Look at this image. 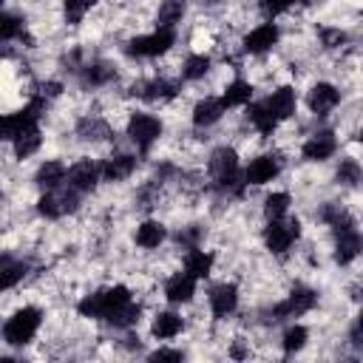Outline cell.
<instances>
[{"instance_id":"6da1fadb","label":"cell","mask_w":363,"mask_h":363,"mask_svg":"<svg viewBox=\"0 0 363 363\" xmlns=\"http://www.w3.org/2000/svg\"><path fill=\"white\" fill-rule=\"evenodd\" d=\"M125 301H130L128 286H108V289H99V292L82 298L77 309H79V315H85V318H108V315H111L116 306H122Z\"/></svg>"},{"instance_id":"7a4b0ae2","label":"cell","mask_w":363,"mask_h":363,"mask_svg":"<svg viewBox=\"0 0 363 363\" xmlns=\"http://www.w3.org/2000/svg\"><path fill=\"white\" fill-rule=\"evenodd\" d=\"M210 173H213V179L218 182V187L221 190H241V173H238V156H235V150L233 147H218V150H213V156H210Z\"/></svg>"},{"instance_id":"3957f363","label":"cell","mask_w":363,"mask_h":363,"mask_svg":"<svg viewBox=\"0 0 363 363\" xmlns=\"http://www.w3.org/2000/svg\"><path fill=\"white\" fill-rule=\"evenodd\" d=\"M40 320H43V312L34 309V306H26V309L14 312V315L6 320V326H3V337H6V343H11V346H23V343H28V340L34 337V332L40 329Z\"/></svg>"},{"instance_id":"277c9868","label":"cell","mask_w":363,"mask_h":363,"mask_svg":"<svg viewBox=\"0 0 363 363\" xmlns=\"http://www.w3.org/2000/svg\"><path fill=\"white\" fill-rule=\"evenodd\" d=\"M77 204H79V190H74L71 184L68 187H54V190H45V196L40 199V204H37V210H40V216H45V218H60V216H65V213H74L77 210Z\"/></svg>"},{"instance_id":"5b68a950","label":"cell","mask_w":363,"mask_h":363,"mask_svg":"<svg viewBox=\"0 0 363 363\" xmlns=\"http://www.w3.org/2000/svg\"><path fill=\"white\" fill-rule=\"evenodd\" d=\"M301 224L298 218H269L267 230H264V241L272 252H286L292 247V241L298 238Z\"/></svg>"},{"instance_id":"8992f818","label":"cell","mask_w":363,"mask_h":363,"mask_svg":"<svg viewBox=\"0 0 363 363\" xmlns=\"http://www.w3.org/2000/svg\"><path fill=\"white\" fill-rule=\"evenodd\" d=\"M128 136L133 139V145L142 153H147L150 145L162 136V122L156 116H150V113H133L130 122H128Z\"/></svg>"},{"instance_id":"52a82bcc","label":"cell","mask_w":363,"mask_h":363,"mask_svg":"<svg viewBox=\"0 0 363 363\" xmlns=\"http://www.w3.org/2000/svg\"><path fill=\"white\" fill-rule=\"evenodd\" d=\"M40 111H43V99L37 96V99H31L23 111L9 113V116H0V139H14V136H17V133H23L26 128L37 125Z\"/></svg>"},{"instance_id":"ba28073f","label":"cell","mask_w":363,"mask_h":363,"mask_svg":"<svg viewBox=\"0 0 363 363\" xmlns=\"http://www.w3.org/2000/svg\"><path fill=\"white\" fill-rule=\"evenodd\" d=\"M173 40H176L173 28H156L153 34L133 37V40L128 43V51L136 54V57H159V54H164V51L173 45Z\"/></svg>"},{"instance_id":"9c48e42d","label":"cell","mask_w":363,"mask_h":363,"mask_svg":"<svg viewBox=\"0 0 363 363\" xmlns=\"http://www.w3.org/2000/svg\"><path fill=\"white\" fill-rule=\"evenodd\" d=\"M315 306V292L306 289V286H298L292 289V295L286 301H281L278 306L269 309V320H286V318H298L303 312H309Z\"/></svg>"},{"instance_id":"30bf717a","label":"cell","mask_w":363,"mask_h":363,"mask_svg":"<svg viewBox=\"0 0 363 363\" xmlns=\"http://www.w3.org/2000/svg\"><path fill=\"white\" fill-rule=\"evenodd\" d=\"M337 102H340V94H337V88L329 85V82H318V85H312V91H309V96H306L309 111L318 113V116L329 113Z\"/></svg>"},{"instance_id":"8fae6325","label":"cell","mask_w":363,"mask_h":363,"mask_svg":"<svg viewBox=\"0 0 363 363\" xmlns=\"http://www.w3.org/2000/svg\"><path fill=\"white\" fill-rule=\"evenodd\" d=\"M337 150V139H335V133H329V130H320V133H315V136H309L306 142H303V159H309V162H323V159H329L332 153Z\"/></svg>"},{"instance_id":"7c38bea8","label":"cell","mask_w":363,"mask_h":363,"mask_svg":"<svg viewBox=\"0 0 363 363\" xmlns=\"http://www.w3.org/2000/svg\"><path fill=\"white\" fill-rule=\"evenodd\" d=\"M65 176H68V184H71L74 190L88 193V190H94L96 182H99V164H94L91 159H82V162H77Z\"/></svg>"},{"instance_id":"4fadbf2b","label":"cell","mask_w":363,"mask_h":363,"mask_svg":"<svg viewBox=\"0 0 363 363\" xmlns=\"http://www.w3.org/2000/svg\"><path fill=\"white\" fill-rule=\"evenodd\" d=\"M278 170H281V164H278L275 156H269V153L267 156H258L244 170V184H267V182H272L278 176Z\"/></svg>"},{"instance_id":"5bb4252c","label":"cell","mask_w":363,"mask_h":363,"mask_svg":"<svg viewBox=\"0 0 363 363\" xmlns=\"http://www.w3.org/2000/svg\"><path fill=\"white\" fill-rule=\"evenodd\" d=\"M275 43H278V26H275V23H264V26L252 28V31L244 37V48H247L250 54H264V51H269Z\"/></svg>"},{"instance_id":"9a60e30c","label":"cell","mask_w":363,"mask_h":363,"mask_svg":"<svg viewBox=\"0 0 363 363\" xmlns=\"http://www.w3.org/2000/svg\"><path fill=\"white\" fill-rule=\"evenodd\" d=\"M133 170H136V156L119 153V156L105 159V164L99 167V176H102L105 182H122V179H128Z\"/></svg>"},{"instance_id":"2e32d148","label":"cell","mask_w":363,"mask_h":363,"mask_svg":"<svg viewBox=\"0 0 363 363\" xmlns=\"http://www.w3.org/2000/svg\"><path fill=\"white\" fill-rule=\"evenodd\" d=\"M196 295V278L190 272H179L164 284V298L170 303H187Z\"/></svg>"},{"instance_id":"e0dca14e","label":"cell","mask_w":363,"mask_h":363,"mask_svg":"<svg viewBox=\"0 0 363 363\" xmlns=\"http://www.w3.org/2000/svg\"><path fill=\"white\" fill-rule=\"evenodd\" d=\"M238 303V289L233 284H218L210 289V309L216 318H227Z\"/></svg>"},{"instance_id":"ac0fdd59","label":"cell","mask_w":363,"mask_h":363,"mask_svg":"<svg viewBox=\"0 0 363 363\" xmlns=\"http://www.w3.org/2000/svg\"><path fill=\"white\" fill-rule=\"evenodd\" d=\"M264 105L275 113L278 122H281V119H289V116L295 113V91H292L289 85H284V88L272 91V96H267Z\"/></svg>"},{"instance_id":"d6986e66","label":"cell","mask_w":363,"mask_h":363,"mask_svg":"<svg viewBox=\"0 0 363 363\" xmlns=\"http://www.w3.org/2000/svg\"><path fill=\"white\" fill-rule=\"evenodd\" d=\"M360 252V233L352 227V230H340L337 233V250H335V261L337 264H349L354 261Z\"/></svg>"},{"instance_id":"ffe728a7","label":"cell","mask_w":363,"mask_h":363,"mask_svg":"<svg viewBox=\"0 0 363 363\" xmlns=\"http://www.w3.org/2000/svg\"><path fill=\"white\" fill-rule=\"evenodd\" d=\"M221 113H224V102H221V99H201V102L193 108V125L207 128V125L218 122Z\"/></svg>"},{"instance_id":"44dd1931","label":"cell","mask_w":363,"mask_h":363,"mask_svg":"<svg viewBox=\"0 0 363 363\" xmlns=\"http://www.w3.org/2000/svg\"><path fill=\"white\" fill-rule=\"evenodd\" d=\"M247 116H250V122L258 128V133L261 136H272V130L278 128V119H275V113L264 105V102H255V105H250L247 108Z\"/></svg>"},{"instance_id":"7402d4cb","label":"cell","mask_w":363,"mask_h":363,"mask_svg":"<svg viewBox=\"0 0 363 363\" xmlns=\"http://www.w3.org/2000/svg\"><path fill=\"white\" fill-rule=\"evenodd\" d=\"M65 164L62 162H45L40 170H37V176H34V182L43 187V190H54V187H60L62 182H65Z\"/></svg>"},{"instance_id":"603a6c76","label":"cell","mask_w":363,"mask_h":363,"mask_svg":"<svg viewBox=\"0 0 363 363\" xmlns=\"http://www.w3.org/2000/svg\"><path fill=\"white\" fill-rule=\"evenodd\" d=\"M26 269L28 267L23 261H17L11 255H0V289H11L14 284H20Z\"/></svg>"},{"instance_id":"cb8c5ba5","label":"cell","mask_w":363,"mask_h":363,"mask_svg":"<svg viewBox=\"0 0 363 363\" xmlns=\"http://www.w3.org/2000/svg\"><path fill=\"white\" fill-rule=\"evenodd\" d=\"M133 94H139V96L156 102V99H170V96L176 94V85L167 82V79H150V82H142L139 88H133Z\"/></svg>"},{"instance_id":"d4e9b609","label":"cell","mask_w":363,"mask_h":363,"mask_svg":"<svg viewBox=\"0 0 363 363\" xmlns=\"http://www.w3.org/2000/svg\"><path fill=\"white\" fill-rule=\"evenodd\" d=\"M11 142H14V153H17L20 159H26V156L37 153V147H40L43 136H40V128H37V125H31V128H26L23 133H17Z\"/></svg>"},{"instance_id":"484cf974","label":"cell","mask_w":363,"mask_h":363,"mask_svg":"<svg viewBox=\"0 0 363 363\" xmlns=\"http://www.w3.org/2000/svg\"><path fill=\"white\" fill-rule=\"evenodd\" d=\"M210 267H213V255L190 247V252L184 258V272H190L193 278H204V275H210Z\"/></svg>"},{"instance_id":"4316f807","label":"cell","mask_w":363,"mask_h":363,"mask_svg":"<svg viewBox=\"0 0 363 363\" xmlns=\"http://www.w3.org/2000/svg\"><path fill=\"white\" fill-rule=\"evenodd\" d=\"M139 315H142V309H139L136 303L125 301V303H122V306H116L105 320H108L111 326H116V329H128V326H133V323L139 320Z\"/></svg>"},{"instance_id":"83f0119b","label":"cell","mask_w":363,"mask_h":363,"mask_svg":"<svg viewBox=\"0 0 363 363\" xmlns=\"http://www.w3.org/2000/svg\"><path fill=\"white\" fill-rule=\"evenodd\" d=\"M182 326H184V323H182V318H179L176 312H159L156 320H153V335L162 337V340H164V337H176V335L182 332Z\"/></svg>"},{"instance_id":"f1b7e54d","label":"cell","mask_w":363,"mask_h":363,"mask_svg":"<svg viewBox=\"0 0 363 363\" xmlns=\"http://www.w3.org/2000/svg\"><path fill=\"white\" fill-rule=\"evenodd\" d=\"M164 241V227L159 221H145L139 230H136V244L145 247V250H153Z\"/></svg>"},{"instance_id":"f546056e","label":"cell","mask_w":363,"mask_h":363,"mask_svg":"<svg viewBox=\"0 0 363 363\" xmlns=\"http://www.w3.org/2000/svg\"><path fill=\"white\" fill-rule=\"evenodd\" d=\"M182 17H184V0H164L159 6L156 23H159V28H173L176 23H182Z\"/></svg>"},{"instance_id":"4dcf8cb0","label":"cell","mask_w":363,"mask_h":363,"mask_svg":"<svg viewBox=\"0 0 363 363\" xmlns=\"http://www.w3.org/2000/svg\"><path fill=\"white\" fill-rule=\"evenodd\" d=\"M250 96H252L250 82L235 79V82H230V85H227V91H224V96H221V102H224V108H233V105H247V102H250Z\"/></svg>"},{"instance_id":"1f68e13d","label":"cell","mask_w":363,"mask_h":363,"mask_svg":"<svg viewBox=\"0 0 363 363\" xmlns=\"http://www.w3.org/2000/svg\"><path fill=\"white\" fill-rule=\"evenodd\" d=\"M320 218H323L329 227H335L337 233H340V230H352V227H354L352 216H349L340 204H326V207L320 210Z\"/></svg>"},{"instance_id":"d6a6232c","label":"cell","mask_w":363,"mask_h":363,"mask_svg":"<svg viewBox=\"0 0 363 363\" xmlns=\"http://www.w3.org/2000/svg\"><path fill=\"white\" fill-rule=\"evenodd\" d=\"M82 79L88 85H105L113 79V68L108 62H94V65H85L82 68Z\"/></svg>"},{"instance_id":"836d02e7","label":"cell","mask_w":363,"mask_h":363,"mask_svg":"<svg viewBox=\"0 0 363 363\" xmlns=\"http://www.w3.org/2000/svg\"><path fill=\"white\" fill-rule=\"evenodd\" d=\"M207 68H210V60L204 54H193V57H187V62L182 68V77L184 79H199V77L207 74Z\"/></svg>"},{"instance_id":"e575fe53","label":"cell","mask_w":363,"mask_h":363,"mask_svg":"<svg viewBox=\"0 0 363 363\" xmlns=\"http://www.w3.org/2000/svg\"><path fill=\"white\" fill-rule=\"evenodd\" d=\"M23 34V17L17 14H0V43L3 40H14Z\"/></svg>"},{"instance_id":"d590c367","label":"cell","mask_w":363,"mask_h":363,"mask_svg":"<svg viewBox=\"0 0 363 363\" xmlns=\"http://www.w3.org/2000/svg\"><path fill=\"white\" fill-rule=\"evenodd\" d=\"M286 207H289V196H286V193H272V196H267V201H264L267 218H281V216L286 213Z\"/></svg>"},{"instance_id":"8d00e7d4","label":"cell","mask_w":363,"mask_h":363,"mask_svg":"<svg viewBox=\"0 0 363 363\" xmlns=\"http://www.w3.org/2000/svg\"><path fill=\"white\" fill-rule=\"evenodd\" d=\"M306 337H309V332H306L303 326H289L286 335H284V352H298V349H303Z\"/></svg>"},{"instance_id":"74e56055","label":"cell","mask_w":363,"mask_h":363,"mask_svg":"<svg viewBox=\"0 0 363 363\" xmlns=\"http://www.w3.org/2000/svg\"><path fill=\"white\" fill-rule=\"evenodd\" d=\"M79 136L82 139H102V136H108V125L99 122V119H82L79 122Z\"/></svg>"},{"instance_id":"f35d334b","label":"cell","mask_w":363,"mask_h":363,"mask_svg":"<svg viewBox=\"0 0 363 363\" xmlns=\"http://www.w3.org/2000/svg\"><path fill=\"white\" fill-rule=\"evenodd\" d=\"M337 182H343V184H357V182H360V164H357L354 159L340 162V167H337Z\"/></svg>"},{"instance_id":"ab89813d","label":"cell","mask_w":363,"mask_h":363,"mask_svg":"<svg viewBox=\"0 0 363 363\" xmlns=\"http://www.w3.org/2000/svg\"><path fill=\"white\" fill-rule=\"evenodd\" d=\"M91 6H94V0H65V17H68V23H79L82 14Z\"/></svg>"},{"instance_id":"60d3db41","label":"cell","mask_w":363,"mask_h":363,"mask_svg":"<svg viewBox=\"0 0 363 363\" xmlns=\"http://www.w3.org/2000/svg\"><path fill=\"white\" fill-rule=\"evenodd\" d=\"M320 40H323L326 48H337V45L346 43V34H343L340 28H323V31H320Z\"/></svg>"},{"instance_id":"b9f144b4","label":"cell","mask_w":363,"mask_h":363,"mask_svg":"<svg viewBox=\"0 0 363 363\" xmlns=\"http://www.w3.org/2000/svg\"><path fill=\"white\" fill-rule=\"evenodd\" d=\"M295 0H261V9L269 14V17H275V14H281V11H286L289 6H292Z\"/></svg>"},{"instance_id":"7bdbcfd3","label":"cell","mask_w":363,"mask_h":363,"mask_svg":"<svg viewBox=\"0 0 363 363\" xmlns=\"http://www.w3.org/2000/svg\"><path fill=\"white\" fill-rule=\"evenodd\" d=\"M150 360H182V352H176V349H159V352L150 354Z\"/></svg>"},{"instance_id":"ee69618b","label":"cell","mask_w":363,"mask_h":363,"mask_svg":"<svg viewBox=\"0 0 363 363\" xmlns=\"http://www.w3.org/2000/svg\"><path fill=\"white\" fill-rule=\"evenodd\" d=\"M196 238H199V230H187V233H179V244H184V247H193V244H196Z\"/></svg>"},{"instance_id":"f6af8a7d","label":"cell","mask_w":363,"mask_h":363,"mask_svg":"<svg viewBox=\"0 0 363 363\" xmlns=\"http://www.w3.org/2000/svg\"><path fill=\"white\" fill-rule=\"evenodd\" d=\"M352 343H354V346L363 343V340H360V320H354V326H352Z\"/></svg>"},{"instance_id":"bcb514c9","label":"cell","mask_w":363,"mask_h":363,"mask_svg":"<svg viewBox=\"0 0 363 363\" xmlns=\"http://www.w3.org/2000/svg\"><path fill=\"white\" fill-rule=\"evenodd\" d=\"M204 3H218V0H204Z\"/></svg>"},{"instance_id":"7dc6e473","label":"cell","mask_w":363,"mask_h":363,"mask_svg":"<svg viewBox=\"0 0 363 363\" xmlns=\"http://www.w3.org/2000/svg\"><path fill=\"white\" fill-rule=\"evenodd\" d=\"M3 3H6V0H0V6H3Z\"/></svg>"}]
</instances>
